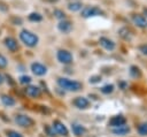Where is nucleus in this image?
<instances>
[{
  "mask_svg": "<svg viewBox=\"0 0 147 137\" xmlns=\"http://www.w3.org/2000/svg\"><path fill=\"white\" fill-rule=\"evenodd\" d=\"M53 130L55 134H59V135H62V136H68V129L67 127L59 120H55L53 122V125H52Z\"/></svg>",
  "mask_w": 147,
  "mask_h": 137,
  "instance_id": "nucleus-6",
  "label": "nucleus"
},
{
  "mask_svg": "<svg viewBox=\"0 0 147 137\" xmlns=\"http://www.w3.org/2000/svg\"><path fill=\"white\" fill-rule=\"evenodd\" d=\"M57 84H59V86L61 89L70 91V92H77V91H79L82 89V83H79L77 81H72V79L65 78V77H60L57 79Z\"/></svg>",
  "mask_w": 147,
  "mask_h": 137,
  "instance_id": "nucleus-1",
  "label": "nucleus"
},
{
  "mask_svg": "<svg viewBox=\"0 0 147 137\" xmlns=\"http://www.w3.org/2000/svg\"><path fill=\"white\" fill-rule=\"evenodd\" d=\"M3 83V77H2V75L0 74V84H2Z\"/></svg>",
  "mask_w": 147,
  "mask_h": 137,
  "instance_id": "nucleus-30",
  "label": "nucleus"
},
{
  "mask_svg": "<svg viewBox=\"0 0 147 137\" xmlns=\"http://www.w3.org/2000/svg\"><path fill=\"white\" fill-rule=\"evenodd\" d=\"M99 41H100V45H101L105 50H107V51H113V50L115 48V43H114L113 40H110L109 38L101 37Z\"/></svg>",
  "mask_w": 147,
  "mask_h": 137,
  "instance_id": "nucleus-12",
  "label": "nucleus"
},
{
  "mask_svg": "<svg viewBox=\"0 0 147 137\" xmlns=\"http://www.w3.org/2000/svg\"><path fill=\"white\" fill-rule=\"evenodd\" d=\"M74 105H75L77 108H79V109H85V108H87V107L90 106V101H88V99L85 98V97H77V98L74 100Z\"/></svg>",
  "mask_w": 147,
  "mask_h": 137,
  "instance_id": "nucleus-8",
  "label": "nucleus"
},
{
  "mask_svg": "<svg viewBox=\"0 0 147 137\" xmlns=\"http://www.w3.org/2000/svg\"><path fill=\"white\" fill-rule=\"evenodd\" d=\"M7 137H23L20 132L15 131V130H7Z\"/></svg>",
  "mask_w": 147,
  "mask_h": 137,
  "instance_id": "nucleus-25",
  "label": "nucleus"
},
{
  "mask_svg": "<svg viewBox=\"0 0 147 137\" xmlns=\"http://www.w3.org/2000/svg\"><path fill=\"white\" fill-rule=\"evenodd\" d=\"M7 63H8L7 59H6L2 54H0V68H5V67L7 66Z\"/></svg>",
  "mask_w": 147,
  "mask_h": 137,
  "instance_id": "nucleus-27",
  "label": "nucleus"
},
{
  "mask_svg": "<svg viewBox=\"0 0 147 137\" xmlns=\"http://www.w3.org/2000/svg\"><path fill=\"white\" fill-rule=\"evenodd\" d=\"M15 122L20 125V127H23V128H26V127H31L33 124V120L28 116V115H23V114H20V115H16L15 117Z\"/></svg>",
  "mask_w": 147,
  "mask_h": 137,
  "instance_id": "nucleus-4",
  "label": "nucleus"
},
{
  "mask_svg": "<svg viewBox=\"0 0 147 137\" xmlns=\"http://www.w3.org/2000/svg\"><path fill=\"white\" fill-rule=\"evenodd\" d=\"M132 21H133V23H134L137 26H139V28H144V26L147 25L146 18H145L144 16H141V15H133Z\"/></svg>",
  "mask_w": 147,
  "mask_h": 137,
  "instance_id": "nucleus-16",
  "label": "nucleus"
},
{
  "mask_svg": "<svg viewBox=\"0 0 147 137\" xmlns=\"http://www.w3.org/2000/svg\"><path fill=\"white\" fill-rule=\"evenodd\" d=\"M5 46L10 51V52H15L17 48H18V45H17V41L11 38V37H7L5 38Z\"/></svg>",
  "mask_w": 147,
  "mask_h": 137,
  "instance_id": "nucleus-14",
  "label": "nucleus"
},
{
  "mask_svg": "<svg viewBox=\"0 0 147 137\" xmlns=\"http://www.w3.org/2000/svg\"><path fill=\"white\" fill-rule=\"evenodd\" d=\"M90 83H92V84H95V83H99L100 81H101V76H92V77H90Z\"/></svg>",
  "mask_w": 147,
  "mask_h": 137,
  "instance_id": "nucleus-28",
  "label": "nucleus"
},
{
  "mask_svg": "<svg viewBox=\"0 0 147 137\" xmlns=\"http://www.w3.org/2000/svg\"><path fill=\"white\" fill-rule=\"evenodd\" d=\"M47 1H48V2H52V3H54V2H56L57 0H47Z\"/></svg>",
  "mask_w": 147,
  "mask_h": 137,
  "instance_id": "nucleus-31",
  "label": "nucleus"
},
{
  "mask_svg": "<svg viewBox=\"0 0 147 137\" xmlns=\"http://www.w3.org/2000/svg\"><path fill=\"white\" fill-rule=\"evenodd\" d=\"M144 12H145V14H146V15H147V9H145V10H144Z\"/></svg>",
  "mask_w": 147,
  "mask_h": 137,
  "instance_id": "nucleus-32",
  "label": "nucleus"
},
{
  "mask_svg": "<svg viewBox=\"0 0 147 137\" xmlns=\"http://www.w3.org/2000/svg\"><path fill=\"white\" fill-rule=\"evenodd\" d=\"M57 60L61 62V63H63V64H69V63H71L72 62V60H74V56H72V54L69 52V51H67V50H60L59 52H57Z\"/></svg>",
  "mask_w": 147,
  "mask_h": 137,
  "instance_id": "nucleus-3",
  "label": "nucleus"
},
{
  "mask_svg": "<svg viewBox=\"0 0 147 137\" xmlns=\"http://www.w3.org/2000/svg\"><path fill=\"white\" fill-rule=\"evenodd\" d=\"M130 75H131L132 77H134V78H138V77L141 76V71H140V69H139L138 67L132 66V67L130 68Z\"/></svg>",
  "mask_w": 147,
  "mask_h": 137,
  "instance_id": "nucleus-20",
  "label": "nucleus"
},
{
  "mask_svg": "<svg viewBox=\"0 0 147 137\" xmlns=\"http://www.w3.org/2000/svg\"><path fill=\"white\" fill-rule=\"evenodd\" d=\"M138 132L141 136H147V122H144L138 125Z\"/></svg>",
  "mask_w": 147,
  "mask_h": 137,
  "instance_id": "nucleus-21",
  "label": "nucleus"
},
{
  "mask_svg": "<svg viewBox=\"0 0 147 137\" xmlns=\"http://www.w3.org/2000/svg\"><path fill=\"white\" fill-rule=\"evenodd\" d=\"M114 91V85L113 84H106L101 87V92L105 93V94H109Z\"/></svg>",
  "mask_w": 147,
  "mask_h": 137,
  "instance_id": "nucleus-23",
  "label": "nucleus"
},
{
  "mask_svg": "<svg viewBox=\"0 0 147 137\" xmlns=\"http://www.w3.org/2000/svg\"><path fill=\"white\" fill-rule=\"evenodd\" d=\"M71 130H72L74 135H76V136H82V135H84L86 132L85 127L79 124V123H72L71 124Z\"/></svg>",
  "mask_w": 147,
  "mask_h": 137,
  "instance_id": "nucleus-15",
  "label": "nucleus"
},
{
  "mask_svg": "<svg viewBox=\"0 0 147 137\" xmlns=\"http://www.w3.org/2000/svg\"><path fill=\"white\" fill-rule=\"evenodd\" d=\"M1 101H2L3 105H6V106H8V107L15 105V99H14L13 97H10V96H7V94H3V96L1 97Z\"/></svg>",
  "mask_w": 147,
  "mask_h": 137,
  "instance_id": "nucleus-17",
  "label": "nucleus"
},
{
  "mask_svg": "<svg viewBox=\"0 0 147 137\" xmlns=\"http://www.w3.org/2000/svg\"><path fill=\"white\" fill-rule=\"evenodd\" d=\"M31 70H32V73H33L34 75H37V76H44V75H46V73H47V67L44 66L42 63L33 62V63L31 64Z\"/></svg>",
  "mask_w": 147,
  "mask_h": 137,
  "instance_id": "nucleus-7",
  "label": "nucleus"
},
{
  "mask_svg": "<svg viewBox=\"0 0 147 137\" xmlns=\"http://www.w3.org/2000/svg\"><path fill=\"white\" fill-rule=\"evenodd\" d=\"M129 132H130V127L126 125L125 123L113 128V134L116 135V136H124V135H126Z\"/></svg>",
  "mask_w": 147,
  "mask_h": 137,
  "instance_id": "nucleus-9",
  "label": "nucleus"
},
{
  "mask_svg": "<svg viewBox=\"0 0 147 137\" xmlns=\"http://www.w3.org/2000/svg\"><path fill=\"white\" fill-rule=\"evenodd\" d=\"M54 15H55V17H57L60 20H64V17H65V14L60 9H55L54 10Z\"/></svg>",
  "mask_w": 147,
  "mask_h": 137,
  "instance_id": "nucleus-26",
  "label": "nucleus"
},
{
  "mask_svg": "<svg viewBox=\"0 0 147 137\" xmlns=\"http://www.w3.org/2000/svg\"><path fill=\"white\" fill-rule=\"evenodd\" d=\"M29 20L32 21V22H40L42 20V16L39 13H31L29 15Z\"/></svg>",
  "mask_w": 147,
  "mask_h": 137,
  "instance_id": "nucleus-22",
  "label": "nucleus"
},
{
  "mask_svg": "<svg viewBox=\"0 0 147 137\" xmlns=\"http://www.w3.org/2000/svg\"><path fill=\"white\" fill-rule=\"evenodd\" d=\"M82 2H71L68 5V9L71 12H78L82 9Z\"/></svg>",
  "mask_w": 147,
  "mask_h": 137,
  "instance_id": "nucleus-18",
  "label": "nucleus"
},
{
  "mask_svg": "<svg viewBox=\"0 0 147 137\" xmlns=\"http://www.w3.org/2000/svg\"><path fill=\"white\" fill-rule=\"evenodd\" d=\"M119 36H121L123 39H125V40L131 39V32H130V30L126 29V28H122V29L119 30Z\"/></svg>",
  "mask_w": 147,
  "mask_h": 137,
  "instance_id": "nucleus-19",
  "label": "nucleus"
},
{
  "mask_svg": "<svg viewBox=\"0 0 147 137\" xmlns=\"http://www.w3.org/2000/svg\"><path fill=\"white\" fill-rule=\"evenodd\" d=\"M125 122H126V120H125V117H124L123 115H115V116H113V117L109 120V125H110L111 128H114V127L124 124Z\"/></svg>",
  "mask_w": 147,
  "mask_h": 137,
  "instance_id": "nucleus-13",
  "label": "nucleus"
},
{
  "mask_svg": "<svg viewBox=\"0 0 147 137\" xmlns=\"http://www.w3.org/2000/svg\"><path fill=\"white\" fill-rule=\"evenodd\" d=\"M57 28L61 32L63 33H69L72 29V24L70 21H67V20H61V22L57 24Z\"/></svg>",
  "mask_w": 147,
  "mask_h": 137,
  "instance_id": "nucleus-10",
  "label": "nucleus"
},
{
  "mask_svg": "<svg viewBox=\"0 0 147 137\" xmlns=\"http://www.w3.org/2000/svg\"><path fill=\"white\" fill-rule=\"evenodd\" d=\"M139 50H140V52H141L144 55H147V44H144V45L139 46Z\"/></svg>",
  "mask_w": 147,
  "mask_h": 137,
  "instance_id": "nucleus-29",
  "label": "nucleus"
},
{
  "mask_svg": "<svg viewBox=\"0 0 147 137\" xmlns=\"http://www.w3.org/2000/svg\"><path fill=\"white\" fill-rule=\"evenodd\" d=\"M31 82V77L30 76H26V75H23L20 77V83L21 84H29Z\"/></svg>",
  "mask_w": 147,
  "mask_h": 137,
  "instance_id": "nucleus-24",
  "label": "nucleus"
},
{
  "mask_svg": "<svg viewBox=\"0 0 147 137\" xmlns=\"http://www.w3.org/2000/svg\"><path fill=\"white\" fill-rule=\"evenodd\" d=\"M25 92H26V94H28L29 97H32V98H38V97H40V94H41V90H40L38 86H36V85H30V86H28V87L25 89Z\"/></svg>",
  "mask_w": 147,
  "mask_h": 137,
  "instance_id": "nucleus-11",
  "label": "nucleus"
},
{
  "mask_svg": "<svg viewBox=\"0 0 147 137\" xmlns=\"http://www.w3.org/2000/svg\"><path fill=\"white\" fill-rule=\"evenodd\" d=\"M20 39L28 47H34L39 41V38H38L37 35H34L33 32H31L29 30H25V29L20 32Z\"/></svg>",
  "mask_w": 147,
  "mask_h": 137,
  "instance_id": "nucleus-2",
  "label": "nucleus"
},
{
  "mask_svg": "<svg viewBox=\"0 0 147 137\" xmlns=\"http://www.w3.org/2000/svg\"><path fill=\"white\" fill-rule=\"evenodd\" d=\"M102 14V10L95 6H92V7H85L83 8L82 10V16L87 18V17H92V16H96V15H101Z\"/></svg>",
  "mask_w": 147,
  "mask_h": 137,
  "instance_id": "nucleus-5",
  "label": "nucleus"
}]
</instances>
